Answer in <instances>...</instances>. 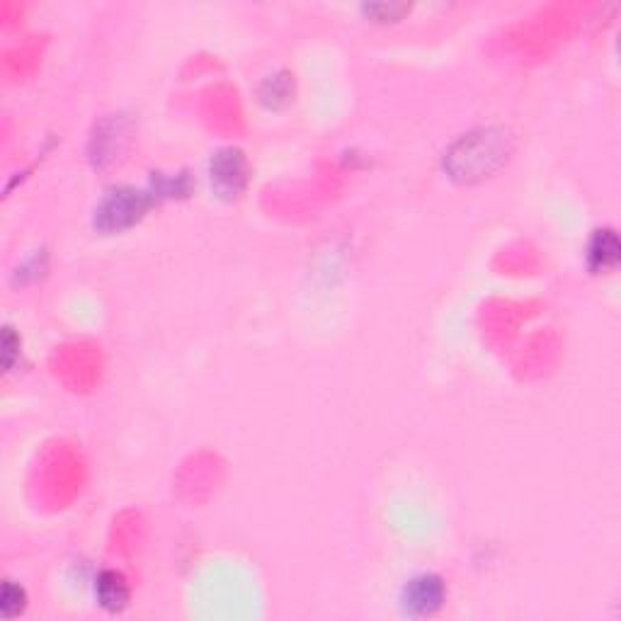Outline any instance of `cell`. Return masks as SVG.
Masks as SVG:
<instances>
[{"label":"cell","instance_id":"9","mask_svg":"<svg viewBox=\"0 0 621 621\" xmlns=\"http://www.w3.org/2000/svg\"><path fill=\"white\" fill-rule=\"evenodd\" d=\"M362 10L367 15H372V17H376V20H398V17H401L403 13H408L410 10V5H406V3H391V5H386V3H367V5H362Z\"/></svg>","mask_w":621,"mask_h":621},{"label":"cell","instance_id":"10","mask_svg":"<svg viewBox=\"0 0 621 621\" xmlns=\"http://www.w3.org/2000/svg\"><path fill=\"white\" fill-rule=\"evenodd\" d=\"M17 350H20V338H15L13 328H5V333H3V362H5V369L13 367Z\"/></svg>","mask_w":621,"mask_h":621},{"label":"cell","instance_id":"3","mask_svg":"<svg viewBox=\"0 0 621 621\" xmlns=\"http://www.w3.org/2000/svg\"><path fill=\"white\" fill-rule=\"evenodd\" d=\"M209 180L219 197L233 199L243 192L248 182L246 153L238 146H224L209 161Z\"/></svg>","mask_w":621,"mask_h":621},{"label":"cell","instance_id":"2","mask_svg":"<svg viewBox=\"0 0 621 621\" xmlns=\"http://www.w3.org/2000/svg\"><path fill=\"white\" fill-rule=\"evenodd\" d=\"M156 197L158 195L153 192V187H146V190L129 185L112 187L100 199L98 207H95V226L100 231L127 229V226L136 224L146 214V209L156 202Z\"/></svg>","mask_w":621,"mask_h":621},{"label":"cell","instance_id":"8","mask_svg":"<svg viewBox=\"0 0 621 621\" xmlns=\"http://www.w3.org/2000/svg\"><path fill=\"white\" fill-rule=\"evenodd\" d=\"M27 605V595L22 590V585L13 583V580H5L3 592H0V612H3L5 619L20 617L25 612Z\"/></svg>","mask_w":621,"mask_h":621},{"label":"cell","instance_id":"7","mask_svg":"<svg viewBox=\"0 0 621 621\" xmlns=\"http://www.w3.org/2000/svg\"><path fill=\"white\" fill-rule=\"evenodd\" d=\"M294 81L287 71H279L275 76H267L265 83L260 85V98L265 105L279 107L292 98Z\"/></svg>","mask_w":621,"mask_h":621},{"label":"cell","instance_id":"4","mask_svg":"<svg viewBox=\"0 0 621 621\" xmlns=\"http://www.w3.org/2000/svg\"><path fill=\"white\" fill-rule=\"evenodd\" d=\"M447 600V585L437 573H420L403 585L401 607L408 617H432Z\"/></svg>","mask_w":621,"mask_h":621},{"label":"cell","instance_id":"5","mask_svg":"<svg viewBox=\"0 0 621 621\" xmlns=\"http://www.w3.org/2000/svg\"><path fill=\"white\" fill-rule=\"evenodd\" d=\"M588 267L592 272H609L619 265L621 243L614 229H597L588 243Z\"/></svg>","mask_w":621,"mask_h":621},{"label":"cell","instance_id":"6","mask_svg":"<svg viewBox=\"0 0 621 621\" xmlns=\"http://www.w3.org/2000/svg\"><path fill=\"white\" fill-rule=\"evenodd\" d=\"M129 583L119 571H102L95 578V600L110 614L124 612L129 605Z\"/></svg>","mask_w":621,"mask_h":621},{"label":"cell","instance_id":"1","mask_svg":"<svg viewBox=\"0 0 621 621\" xmlns=\"http://www.w3.org/2000/svg\"><path fill=\"white\" fill-rule=\"evenodd\" d=\"M505 141L507 136L503 131L493 129L464 134L449 151L444 165L452 170L454 178H481V175H488L493 168H498L507 158Z\"/></svg>","mask_w":621,"mask_h":621}]
</instances>
